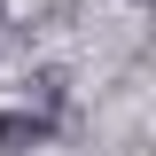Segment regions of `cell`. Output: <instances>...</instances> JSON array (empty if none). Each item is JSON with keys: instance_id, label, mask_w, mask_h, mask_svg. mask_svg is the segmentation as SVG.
<instances>
[{"instance_id": "obj_1", "label": "cell", "mask_w": 156, "mask_h": 156, "mask_svg": "<svg viewBox=\"0 0 156 156\" xmlns=\"http://www.w3.org/2000/svg\"><path fill=\"white\" fill-rule=\"evenodd\" d=\"M47 133H55V117H47V109H0V156L47 148Z\"/></svg>"}, {"instance_id": "obj_2", "label": "cell", "mask_w": 156, "mask_h": 156, "mask_svg": "<svg viewBox=\"0 0 156 156\" xmlns=\"http://www.w3.org/2000/svg\"><path fill=\"white\" fill-rule=\"evenodd\" d=\"M31 94H39V109L55 117V109H62V94H70V86H62V70H39V78H31Z\"/></svg>"}, {"instance_id": "obj_3", "label": "cell", "mask_w": 156, "mask_h": 156, "mask_svg": "<svg viewBox=\"0 0 156 156\" xmlns=\"http://www.w3.org/2000/svg\"><path fill=\"white\" fill-rule=\"evenodd\" d=\"M0 23H8V0H0Z\"/></svg>"}]
</instances>
